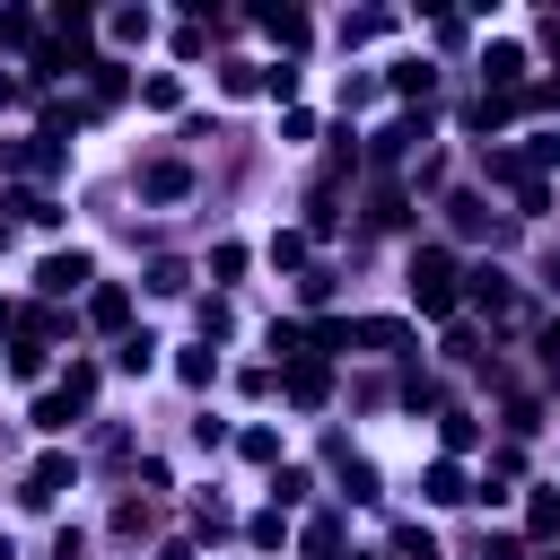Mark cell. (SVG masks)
<instances>
[{"mask_svg":"<svg viewBox=\"0 0 560 560\" xmlns=\"http://www.w3.org/2000/svg\"><path fill=\"white\" fill-rule=\"evenodd\" d=\"M411 306H420L429 324H455V315H464V262H455L446 245H420V254H411Z\"/></svg>","mask_w":560,"mask_h":560,"instance_id":"1","label":"cell"},{"mask_svg":"<svg viewBox=\"0 0 560 560\" xmlns=\"http://www.w3.org/2000/svg\"><path fill=\"white\" fill-rule=\"evenodd\" d=\"M0 166H9L18 184H35V192H44V184L70 166V140H44V131H26V140H0Z\"/></svg>","mask_w":560,"mask_h":560,"instance_id":"2","label":"cell"},{"mask_svg":"<svg viewBox=\"0 0 560 560\" xmlns=\"http://www.w3.org/2000/svg\"><path fill=\"white\" fill-rule=\"evenodd\" d=\"M70 481H79V455H61V446H52V455H35V464H26L18 499H26V508H52V499H61Z\"/></svg>","mask_w":560,"mask_h":560,"instance_id":"3","label":"cell"},{"mask_svg":"<svg viewBox=\"0 0 560 560\" xmlns=\"http://www.w3.org/2000/svg\"><path fill=\"white\" fill-rule=\"evenodd\" d=\"M464 306H481V315H499V324H516V315H525V306H516V280H508V271H490V262H481V271H464Z\"/></svg>","mask_w":560,"mask_h":560,"instance_id":"4","label":"cell"},{"mask_svg":"<svg viewBox=\"0 0 560 560\" xmlns=\"http://www.w3.org/2000/svg\"><path fill=\"white\" fill-rule=\"evenodd\" d=\"M280 394H289L298 411H324V402H332V368L306 350V359H289V368H280Z\"/></svg>","mask_w":560,"mask_h":560,"instance_id":"5","label":"cell"},{"mask_svg":"<svg viewBox=\"0 0 560 560\" xmlns=\"http://www.w3.org/2000/svg\"><path fill=\"white\" fill-rule=\"evenodd\" d=\"M52 44H61V61H70V70H88V44H96V9L61 0V9H52Z\"/></svg>","mask_w":560,"mask_h":560,"instance_id":"6","label":"cell"},{"mask_svg":"<svg viewBox=\"0 0 560 560\" xmlns=\"http://www.w3.org/2000/svg\"><path fill=\"white\" fill-rule=\"evenodd\" d=\"M420 140H429V114H394V122H385V131L368 140V166H402V158H411Z\"/></svg>","mask_w":560,"mask_h":560,"instance_id":"7","label":"cell"},{"mask_svg":"<svg viewBox=\"0 0 560 560\" xmlns=\"http://www.w3.org/2000/svg\"><path fill=\"white\" fill-rule=\"evenodd\" d=\"M35 289H44V298H70V289H96V262H88L79 245H70V254H44V262H35Z\"/></svg>","mask_w":560,"mask_h":560,"instance_id":"8","label":"cell"},{"mask_svg":"<svg viewBox=\"0 0 560 560\" xmlns=\"http://www.w3.org/2000/svg\"><path fill=\"white\" fill-rule=\"evenodd\" d=\"M525 88V44H490L481 52V96H516Z\"/></svg>","mask_w":560,"mask_h":560,"instance_id":"9","label":"cell"},{"mask_svg":"<svg viewBox=\"0 0 560 560\" xmlns=\"http://www.w3.org/2000/svg\"><path fill=\"white\" fill-rule=\"evenodd\" d=\"M350 350H385V359H402V350H411V324H402V315H359V324H350Z\"/></svg>","mask_w":560,"mask_h":560,"instance_id":"10","label":"cell"},{"mask_svg":"<svg viewBox=\"0 0 560 560\" xmlns=\"http://www.w3.org/2000/svg\"><path fill=\"white\" fill-rule=\"evenodd\" d=\"M131 96V79H122V61H88V96H79V114H114Z\"/></svg>","mask_w":560,"mask_h":560,"instance_id":"11","label":"cell"},{"mask_svg":"<svg viewBox=\"0 0 560 560\" xmlns=\"http://www.w3.org/2000/svg\"><path fill=\"white\" fill-rule=\"evenodd\" d=\"M184 192H192V166L184 158H149L140 166V201H184Z\"/></svg>","mask_w":560,"mask_h":560,"instance_id":"12","label":"cell"},{"mask_svg":"<svg viewBox=\"0 0 560 560\" xmlns=\"http://www.w3.org/2000/svg\"><path fill=\"white\" fill-rule=\"evenodd\" d=\"M438 210H446V228H455V236H499V210H490L481 192H446Z\"/></svg>","mask_w":560,"mask_h":560,"instance_id":"13","label":"cell"},{"mask_svg":"<svg viewBox=\"0 0 560 560\" xmlns=\"http://www.w3.org/2000/svg\"><path fill=\"white\" fill-rule=\"evenodd\" d=\"M88 324H96V332H131V289H122V280H96V289H88Z\"/></svg>","mask_w":560,"mask_h":560,"instance_id":"14","label":"cell"},{"mask_svg":"<svg viewBox=\"0 0 560 560\" xmlns=\"http://www.w3.org/2000/svg\"><path fill=\"white\" fill-rule=\"evenodd\" d=\"M420 499H429V508H464V499H472V472H464V464H446V455H438V464H429V472H420Z\"/></svg>","mask_w":560,"mask_h":560,"instance_id":"15","label":"cell"},{"mask_svg":"<svg viewBox=\"0 0 560 560\" xmlns=\"http://www.w3.org/2000/svg\"><path fill=\"white\" fill-rule=\"evenodd\" d=\"M332 472H341V499H350V508H368V499H376V464H368V455H350L341 438H332Z\"/></svg>","mask_w":560,"mask_h":560,"instance_id":"16","label":"cell"},{"mask_svg":"<svg viewBox=\"0 0 560 560\" xmlns=\"http://www.w3.org/2000/svg\"><path fill=\"white\" fill-rule=\"evenodd\" d=\"M254 26H262L280 52H306V35H315V26H306V9H254Z\"/></svg>","mask_w":560,"mask_h":560,"instance_id":"17","label":"cell"},{"mask_svg":"<svg viewBox=\"0 0 560 560\" xmlns=\"http://www.w3.org/2000/svg\"><path fill=\"white\" fill-rule=\"evenodd\" d=\"M481 175L516 192V184H534V158H525V149H490V140H481Z\"/></svg>","mask_w":560,"mask_h":560,"instance_id":"18","label":"cell"},{"mask_svg":"<svg viewBox=\"0 0 560 560\" xmlns=\"http://www.w3.org/2000/svg\"><path fill=\"white\" fill-rule=\"evenodd\" d=\"M385 88H394V96H420V114H429V96H438V70H429V61H394V70H385Z\"/></svg>","mask_w":560,"mask_h":560,"instance_id":"19","label":"cell"},{"mask_svg":"<svg viewBox=\"0 0 560 560\" xmlns=\"http://www.w3.org/2000/svg\"><path fill=\"white\" fill-rule=\"evenodd\" d=\"M44 368H52V341H35V332H18V341H9V376H26V385H44Z\"/></svg>","mask_w":560,"mask_h":560,"instance_id":"20","label":"cell"},{"mask_svg":"<svg viewBox=\"0 0 560 560\" xmlns=\"http://www.w3.org/2000/svg\"><path fill=\"white\" fill-rule=\"evenodd\" d=\"M298 551H306V560H341V516H332V508H324V516H306Z\"/></svg>","mask_w":560,"mask_h":560,"instance_id":"21","label":"cell"},{"mask_svg":"<svg viewBox=\"0 0 560 560\" xmlns=\"http://www.w3.org/2000/svg\"><path fill=\"white\" fill-rule=\"evenodd\" d=\"M9 210H18L26 228H61V201H52V192H35V184H18V192H9Z\"/></svg>","mask_w":560,"mask_h":560,"instance_id":"22","label":"cell"},{"mask_svg":"<svg viewBox=\"0 0 560 560\" xmlns=\"http://www.w3.org/2000/svg\"><path fill=\"white\" fill-rule=\"evenodd\" d=\"M96 385H105V368H96V359H70V368H61V394H70V411H88V402H96Z\"/></svg>","mask_w":560,"mask_h":560,"instance_id":"23","label":"cell"},{"mask_svg":"<svg viewBox=\"0 0 560 560\" xmlns=\"http://www.w3.org/2000/svg\"><path fill=\"white\" fill-rule=\"evenodd\" d=\"M26 420H35V429H44V438H61V429H70V420H79V411H70V394H61V385H44V394H35V411H26Z\"/></svg>","mask_w":560,"mask_h":560,"instance_id":"24","label":"cell"},{"mask_svg":"<svg viewBox=\"0 0 560 560\" xmlns=\"http://www.w3.org/2000/svg\"><path fill=\"white\" fill-rule=\"evenodd\" d=\"M438 438H446V464H455V455L481 446V420H472V411H438Z\"/></svg>","mask_w":560,"mask_h":560,"instance_id":"25","label":"cell"},{"mask_svg":"<svg viewBox=\"0 0 560 560\" xmlns=\"http://www.w3.org/2000/svg\"><path fill=\"white\" fill-rule=\"evenodd\" d=\"M114 368H122V376H149V368H158V341H149V332H122V341H114Z\"/></svg>","mask_w":560,"mask_h":560,"instance_id":"26","label":"cell"},{"mask_svg":"<svg viewBox=\"0 0 560 560\" xmlns=\"http://www.w3.org/2000/svg\"><path fill=\"white\" fill-rule=\"evenodd\" d=\"M175 376H184V385L201 394V385L219 376V350H210V341H192V350H175Z\"/></svg>","mask_w":560,"mask_h":560,"instance_id":"27","label":"cell"},{"mask_svg":"<svg viewBox=\"0 0 560 560\" xmlns=\"http://www.w3.org/2000/svg\"><path fill=\"white\" fill-rule=\"evenodd\" d=\"M0 44H9V52H35V44H44L35 9H0Z\"/></svg>","mask_w":560,"mask_h":560,"instance_id":"28","label":"cell"},{"mask_svg":"<svg viewBox=\"0 0 560 560\" xmlns=\"http://www.w3.org/2000/svg\"><path fill=\"white\" fill-rule=\"evenodd\" d=\"M508 114H560V79H525V88L508 96Z\"/></svg>","mask_w":560,"mask_h":560,"instance_id":"29","label":"cell"},{"mask_svg":"<svg viewBox=\"0 0 560 560\" xmlns=\"http://www.w3.org/2000/svg\"><path fill=\"white\" fill-rule=\"evenodd\" d=\"M105 35H114V44H149V35H158V18H149V9H114V18H105Z\"/></svg>","mask_w":560,"mask_h":560,"instance_id":"30","label":"cell"},{"mask_svg":"<svg viewBox=\"0 0 560 560\" xmlns=\"http://www.w3.org/2000/svg\"><path fill=\"white\" fill-rule=\"evenodd\" d=\"M385 26H394V9H350V18H341V44H376Z\"/></svg>","mask_w":560,"mask_h":560,"instance_id":"31","label":"cell"},{"mask_svg":"<svg viewBox=\"0 0 560 560\" xmlns=\"http://www.w3.org/2000/svg\"><path fill=\"white\" fill-rule=\"evenodd\" d=\"M140 105L175 114V105H184V79H175V70H149V79H140Z\"/></svg>","mask_w":560,"mask_h":560,"instance_id":"32","label":"cell"},{"mask_svg":"<svg viewBox=\"0 0 560 560\" xmlns=\"http://www.w3.org/2000/svg\"><path fill=\"white\" fill-rule=\"evenodd\" d=\"M332 280H341L332 262H306V271H298V306H332Z\"/></svg>","mask_w":560,"mask_h":560,"instance_id":"33","label":"cell"},{"mask_svg":"<svg viewBox=\"0 0 560 560\" xmlns=\"http://www.w3.org/2000/svg\"><path fill=\"white\" fill-rule=\"evenodd\" d=\"M236 455H245V464H280V429H262V420L236 429Z\"/></svg>","mask_w":560,"mask_h":560,"instance_id":"34","label":"cell"},{"mask_svg":"<svg viewBox=\"0 0 560 560\" xmlns=\"http://www.w3.org/2000/svg\"><path fill=\"white\" fill-rule=\"evenodd\" d=\"M315 490V472H298V464H271V508H298Z\"/></svg>","mask_w":560,"mask_h":560,"instance_id":"35","label":"cell"},{"mask_svg":"<svg viewBox=\"0 0 560 560\" xmlns=\"http://www.w3.org/2000/svg\"><path fill=\"white\" fill-rule=\"evenodd\" d=\"M245 542H254V551H280V542H289V516H280V508L245 516Z\"/></svg>","mask_w":560,"mask_h":560,"instance_id":"36","label":"cell"},{"mask_svg":"<svg viewBox=\"0 0 560 560\" xmlns=\"http://www.w3.org/2000/svg\"><path fill=\"white\" fill-rule=\"evenodd\" d=\"M219 88L228 96H262V61H219Z\"/></svg>","mask_w":560,"mask_h":560,"instance_id":"37","label":"cell"},{"mask_svg":"<svg viewBox=\"0 0 560 560\" xmlns=\"http://www.w3.org/2000/svg\"><path fill=\"white\" fill-rule=\"evenodd\" d=\"M376 228H411V201H402V184H376V210H368Z\"/></svg>","mask_w":560,"mask_h":560,"instance_id":"38","label":"cell"},{"mask_svg":"<svg viewBox=\"0 0 560 560\" xmlns=\"http://www.w3.org/2000/svg\"><path fill=\"white\" fill-rule=\"evenodd\" d=\"M192 315H201V341H228V332H236V306H228V298H201Z\"/></svg>","mask_w":560,"mask_h":560,"instance_id":"39","label":"cell"},{"mask_svg":"<svg viewBox=\"0 0 560 560\" xmlns=\"http://www.w3.org/2000/svg\"><path fill=\"white\" fill-rule=\"evenodd\" d=\"M306 350H315V359H324V350H350V324H341V315H315V324H306Z\"/></svg>","mask_w":560,"mask_h":560,"instance_id":"40","label":"cell"},{"mask_svg":"<svg viewBox=\"0 0 560 560\" xmlns=\"http://www.w3.org/2000/svg\"><path fill=\"white\" fill-rule=\"evenodd\" d=\"M192 525H201V542H219V534H236V516H228V508H219V499H210V490H201V499H192Z\"/></svg>","mask_w":560,"mask_h":560,"instance_id":"41","label":"cell"},{"mask_svg":"<svg viewBox=\"0 0 560 560\" xmlns=\"http://www.w3.org/2000/svg\"><path fill=\"white\" fill-rule=\"evenodd\" d=\"M149 289H158V298H184V289H192V271L166 254V262H149Z\"/></svg>","mask_w":560,"mask_h":560,"instance_id":"42","label":"cell"},{"mask_svg":"<svg viewBox=\"0 0 560 560\" xmlns=\"http://www.w3.org/2000/svg\"><path fill=\"white\" fill-rule=\"evenodd\" d=\"M271 262H280V271H306V236L280 228V236H271Z\"/></svg>","mask_w":560,"mask_h":560,"instance_id":"43","label":"cell"},{"mask_svg":"<svg viewBox=\"0 0 560 560\" xmlns=\"http://www.w3.org/2000/svg\"><path fill=\"white\" fill-rule=\"evenodd\" d=\"M402 402H411V411H446V385H438V376H411Z\"/></svg>","mask_w":560,"mask_h":560,"instance_id":"44","label":"cell"},{"mask_svg":"<svg viewBox=\"0 0 560 560\" xmlns=\"http://www.w3.org/2000/svg\"><path fill=\"white\" fill-rule=\"evenodd\" d=\"M201 52H210V26H201V18H192V26H175V61H201Z\"/></svg>","mask_w":560,"mask_h":560,"instance_id":"45","label":"cell"},{"mask_svg":"<svg viewBox=\"0 0 560 560\" xmlns=\"http://www.w3.org/2000/svg\"><path fill=\"white\" fill-rule=\"evenodd\" d=\"M262 96H280V105H289V96H298V70H289V61H262Z\"/></svg>","mask_w":560,"mask_h":560,"instance_id":"46","label":"cell"},{"mask_svg":"<svg viewBox=\"0 0 560 560\" xmlns=\"http://www.w3.org/2000/svg\"><path fill=\"white\" fill-rule=\"evenodd\" d=\"M542 210H551V184H542V175H534V184H516V219H542Z\"/></svg>","mask_w":560,"mask_h":560,"instance_id":"47","label":"cell"},{"mask_svg":"<svg viewBox=\"0 0 560 560\" xmlns=\"http://www.w3.org/2000/svg\"><path fill=\"white\" fill-rule=\"evenodd\" d=\"M525 158H534V175H542V166H560V122H551V131H534V140H525Z\"/></svg>","mask_w":560,"mask_h":560,"instance_id":"48","label":"cell"},{"mask_svg":"<svg viewBox=\"0 0 560 560\" xmlns=\"http://www.w3.org/2000/svg\"><path fill=\"white\" fill-rule=\"evenodd\" d=\"M341 105H350V114H359V105H376V79H368V70H350V79H341Z\"/></svg>","mask_w":560,"mask_h":560,"instance_id":"49","label":"cell"},{"mask_svg":"<svg viewBox=\"0 0 560 560\" xmlns=\"http://www.w3.org/2000/svg\"><path fill=\"white\" fill-rule=\"evenodd\" d=\"M534 350H542V359L560 368V315H542V332H534Z\"/></svg>","mask_w":560,"mask_h":560,"instance_id":"50","label":"cell"},{"mask_svg":"<svg viewBox=\"0 0 560 560\" xmlns=\"http://www.w3.org/2000/svg\"><path fill=\"white\" fill-rule=\"evenodd\" d=\"M18 96H26V79H9V70H0V105H18Z\"/></svg>","mask_w":560,"mask_h":560,"instance_id":"51","label":"cell"},{"mask_svg":"<svg viewBox=\"0 0 560 560\" xmlns=\"http://www.w3.org/2000/svg\"><path fill=\"white\" fill-rule=\"evenodd\" d=\"M542 289H551V298H560V254H551V262H542Z\"/></svg>","mask_w":560,"mask_h":560,"instance_id":"52","label":"cell"},{"mask_svg":"<svg viewBox=\"0 0 560 560\" xmlns=\"http://www.w3.org/2000/svg\"><path fill=\"white\" fill-rule=\"evenodd\" d=\"M158 560H192V542H166V551H158Z\"/></svg>","mask_w":560,"mask_h":560,"instance_id":"53","label":"cell"},{"mask_svg":"<svg viewBox=\"0 0 560 560\" xmlns=\"http://www.w3.org/2000/svg\"><path fill=\"white\" fill-rule=\"evenodd\" d=\"M0 332H18V306H9V298H0Z\"/></svg>","mask_w":560,"mask_h":560,"instance_id":"54","label":"cell"},{"mask_svg":"<svg viewBox=\"0 0 560 560\" xmlns=\"http://www.w3.org/2000/svg\"><path fill=\"white\" fill-rule=\"evenodd\" d=\"M0 560H18V551H9V534H0Z\"/></svg>","mask_w":560,"mask_h":560,"instance_id":"55","label":"cell"},{"mask_svg":"<svg viewBox=\"0 0 560 560\" xmlns=\"http://www.w3.org/2000/svg\"><path fill=\"white\" fill-rule=\"evenodd\" d=\"M551 534H560V499H551Z\"/></svg>","mask_w":560,"mask_h":560,"instance_id":"56","label":"cell"},{"mask_svg":"<svg viewBox=\"0 0 560 560\" xmlns=\"http://www.w3.org/2000/svg\"><path fill=\"white\" fill-rule=\"evenodd\" d=\"M0 245H9V219H0Z\"/></svg>","mask_w":560,"mask_h":560,"instance_id":"57","label":"cell"},{"mask_svg":"<svg viewBox=\"0 0 560 560\" xmlns=\"http://www.w3.org/2000/svg\"><path fill=\"white\" fill-rule=\"evenodd\" d=\"M542 560H560V551H542Z\"/></svg>","mask_w":560,"mask_h":560,"instance_id":"58","label":"cell"}]
</instances>
